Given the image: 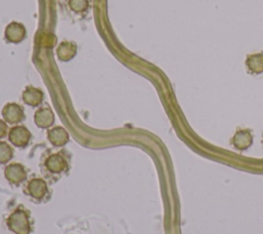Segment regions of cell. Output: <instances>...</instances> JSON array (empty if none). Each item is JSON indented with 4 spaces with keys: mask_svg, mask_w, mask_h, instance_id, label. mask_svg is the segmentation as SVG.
<instances>
[{
    "mask_svg": "<svg viewBox=\"0 0 263 234\" xmlns=\"http://www.w3.org/2000/svg\"><path fill=\"white\" fill-rule=\"evenodd\" d=\"M13 156L12 148L5 142H0V163L8 162Z\"/></svg>",
    "mask_w": 263,
    "mask_h": 234,
    "instance_id": "cell-14",
    "label": "cell"
},
{
    "mask_svg": "<svg viewBox=\"0 0 263 234\" xmlns=\"http://www.w3.org/2000/svg\"><path fill=\"white\" fill-rule=\"evenodd\" d=\"M27 177V172L24 166L20 163H12L9 164L5 168V178L11 184H20L22 183Z\"/></svg>",
    "mask_w": 263,
    "mask_h": 234,
    "instance_id": "cell-5",
    "label": "cell"
},
{
    "mask_svg": "<svg viewBox=\"0 0 263 234\" xmlns=\"http://www.w3.org/2000/svg\"><path fill=\"white\" fill-rule=\"evenodd\" d=\"M7 226L14 234H29L31 231V224L29 216L25 209L17 207L7 219Z\"/></svg>",
    "mask_w": 263,
    "mask_h": 234,
    "instance_id": "cell-1",
    "label": "cell"
},
{
    "mask_svg": "<svg viewBox=\"0 0 263 234\" xmlns=\"http://www.w3.org/2000/svg\"><path fill=\"white\" fill-rule=\"evenodd\" d=\"M6 132H7V125L3 120L0 119V139L5 136Z\"/></svg>",
    "mask_w": 263,
    "mask_h": 234,
    "instance_id": "cell-17",
    "label": "cell"
},
{
    "mask_svg": "<svg viewBox=\"0 0 263 234\" xmlns=\"http://www.w3.org/2000/svg\"><path fill=\"white\" fill-rule=\"evenodd\" d=\"M47 138H48V141L53 146H57V147L64 146L69 141V134L67 130L61 126H55L49 129L47 132Z\"/></svg>",
    "mask_w": 263,
    "mask_h": 234,
    "instance_id": "cell-10",
    "label": "cell"
},
{
    "mask_svg": "<svg viewBox=\"0 0 263 234\" xmlns=\"http://www.w3.org/2000/svg\"><path fill=\"white\" fill-rule=\"evenodd\" d=\"M23 101L31 107H37L43 101V92L36 87L27 86L23 91Z\"/></svg>",
    "mask_w": 263,
    "mask_h": 234,
    "instance_id": "cell-9",
    "label": "cell"
},
{
    "mask_svg": "<svg viewBox=\"0 0 263 234\" xmlns=\"http://www.w3.org/2000/svg\"><path fill=\"white\" fill-rule=\"evenodd\" d=\"M31 139V132L22 125L12 127L8 132V140L16 147H26Z\"/></svg>",
    "mask_w": 263,
    "mask_h": 234,
    "instance_id": "cell-2",
    "label": "cell"
},
{
    "mask_svg": "<svg viewBox=\"0 0 263 234\" xmlns=\"http://www.w3.org/2000/svg\"><path fill=\"white\" fill-rule=\"evenodd\" d=\"M246 66L252 74L263 73V53L250 54L246 60Z\"/></svg>",
    "mask_w": 263,
    "mask_h": 234,
    "instance_id": "cell-13",
    "label": "cell"
},
{
    "mask_svg": "<svg viewBox=\"0 0 263 234\" xmlns=\"http://www.w3.org/2000/svg\"><path fill=\"white\" fill-rule=\"evenodd\" d=\"M27 190L28 193L35 199H42L46 192H47V186L46 183L42 180V179H38V178H34L32 179L28 186H27Z\"/></svg>",
    "mask_w": 263,
    "mask_h": 234,
    "instance_id": "cell-8",
    "label": "cell"
},
{
    "mask_svg": "<svg viewBox=\"0 0 263 234\" xmlns=\"http://www.w3.org/2000/svg\"><path fill=\"white\" fill-rule=\"evenodd\" d=\"M34 121L38 127L47 128V127L51 126L54 121L53 112L48 107L40 108L35 112Z\"/></svg>",
    "mask_w": 263,
    "mask_h": 234,
    "instance_id": "cell-6",
    "label": "cell"
},
{
    "mask_svg": "<svg viewBox=\"0 0 263 234\" xmlns=\"http://www.w3.org/2000/svg\"><path fill=\"white\" fill-rule=\"evenodd\" d=\"M5 39L11 43H18L24 40L26 36V29L23 24L12 22L7 25L4 31Z\"/></svg>",
    "mask_w": 263,
    "mask_h": 234,
    "instance_id": "cell-4",
    "label": "cell"
},
{
    "mask_svg": "<svg viewBox=\"0 0 263 234\" xmlns=\"http://www.w3.org/2000/svg\"><path fill=\"white\" fill-rule=\"evenodd\" d=\"M57 43V38L51 33H42L39 37V44L45 48H51Z\"/></svg>",
    "mask_w": 263,
    "mask_h": 234,
    "instance_id": "cell-15",
    "label": "cell"
},
{
    "mask_svg": "<svg viewBox=\"0 0 263 234\" xmlns=\"http://www.w3.org/2000/svg\"><path fill=\"white\" fill-rule=\"evenodd\" d=\"M76 51H77V47L75 43L71 41H64L57 48V54L59 59L63 62H68L72 60L75 56Z\"/></svg>",
    "mask_w": 263,
    "mask_h": 234,
    "instance_id": "cell-12",
    "label": "cell"
},
{
    "mask_svg": "<svg viewBox=\"0 0 263 234\" xmlns=\"http://www.w3.org/2000/svg\"><path fill=\"white\" fill-rule=\"evenodd\" d=\"M45 166L46 168L53 172V173H60L64 171L67 168V161L61 154H51L47 157L45 160Z\"/></svg>",
    "mask_w": 263,
    "mask_h": 234,
    "instance_id": "cell-11",
    "label": "cell"
},
{
    "mask_svg": "<svg viewBox=\"0 0 263 234\" xmlns=\"http://www.w3.org/2000/svg\"><path fill=\"white\" fill-rule=\"evenodd\" d=\"M253 143V135L249 129L237 130L232 138V145L239 151L247 150Z\"/></svg>",
    "mask_w": 263,
    "mask_h": 234,
    "instance_id": "cell-7",
    "label": "cell"
},
{
    "mask_svg": "<svg viewBox=\"0 0 263 234\" xmlns=\"http://www.w3.org/2000/svg\"><path fill=\"white\" fill-rule=\"evenodd\" d=\"M2 116L6 122L15 124L24 119V110L15 103H8L2 109Z\"/></svg>",
    "mask_w": 263,
    "mask_h": 234,
    "instance_id": "cell-3",
    "label": "cell"
},
{
    "mask_svg": "<svg viewBox=\"0 0 263 234\" xmlns=\"http://www.w3.org/2000/svg\"><path fill=\"white\" fill-rule=\"evenodd\" d=\"M69 7L74 12H84L88 8V0H69Z\"/></svg>",
    "mask_w": 263,
    "mask_h": 234,
    "instance_id": "cell-16",
    "label": "cell"
}]
</instances>
